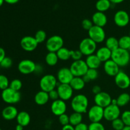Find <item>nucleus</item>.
I'll return each mask as SVG.
<instances>
[{"instance_id":"7","label":"nucleus","mask_w":130,"mask_h":130,"mask_svg":"<svg viewBox=\"0 0 130 130\" xmlns=\"http://www.w3.org/2000/svg\"><path fill=\"white\" fill-rule=\"evenodd\" d=\"M63 46V39L58 35H53L46 41V48L48 52L57 53Z\"/></svg>"},{"instance_id":"11","label":"nucleus","mask_w":130,"mask_h":130,"mask_svg":"<svg viewBox=\"0 0 130 130\" xmlns=\"http://www.w3.org/2000/svg\"><path fill=\"white\" fill-rule=\"evenodd\" d=\"M36 66L35 62L31 60L24 59L19 63L18 70L22 74H30L35 72Z\"/></svg>"},{"instance_id":"13","label":"nucleus","mask_w":130,"mask_h":130,"mask_svg":"<svg viewBox=\"0 0 130 130\" xmlns=\"http://www.w3.org/2000/svg\"><path fill=\"white\" fill-rule=\"evenodd\" d=\"M20 46L21 48L25 52H31L35 50L38 45L34 37L26 36L22 38L20 40Z\"/></svg>"},{"instance_id":"32","label":"nucleus","mask_w":130,"mask_h":130,"mask_svg":"<svg viewBox=\"0 0 130 130\" xmlns=\"http://www.w3.org/2000/svg\"><path fill=\"white\" fill-rule=\"evenodd\" d=\"M83 115L81 113L74 112L69 116V124L73 126H76L77 124L82 123Z\"/></svg>"},{"instance_id":"50","label":"nucleus","mask_w":130,"mask_h":130,"mask_svg":"<svg viewBox=\"0 0 130 130\" xmlns=\"http://www.w3.org/2000/svg\"><path fill=\"white\" fill-rule=\"evenodd\" d=\"M20 0H5V2L10 5H14V4L17 3Z\"/></svg>"},{"instance_id":"10","label":"nucleus","mask_w":130,"mask_h":130,"mask_svg":"<svg viewBox=\"0 0 130 130\" xmlns=\"http://www.w3.org/2000/svg\"><path fill=\"white\" fill-rule=\"evenodd\" d=\"M121 115L120 107L118 105L110 104L104 109V118L108 121H113L119 118Z\"/></svg>"},{"instance_id":"54","label":"nucleus","mask_w":130,"mask_h":130,"mask_svg":"<svg viewBox=\"0 0 130 130\" xmlns=\"http://www.w3.org/2000/svg\"><path fill=\"white\" fill-rule=\"evenodd\" d=\"M111 104H112V105H117V100H116V99H112V100Z\"/></svg>"},{"instance_id":"43","label":"nucleus","mask_w":130,"mask_h":130,"mask_svg":"<svg viewBox=\"0 0 130 130\" xmlns=\"http://www.w3.org/2000/svg\"><path fill=\"white\" fill-rule=\"evenodd\" d=\"M71 58L74 60V61L76 60H81L83 55L81 52H80L79 50H71Z\"/></svg>"},{"instance_id":"4","label":"nucleus","mask_w":130,"mask_h":130,"mask_svg":"<svg viewBox=\"0 0 130 130\" xmlns=\"http://www.w3.org/2000/svg\"><path fill=\"white\" fill-rule=\"evenodd\" d=\"M79 50L83 55L88 56L94 54L96 50V43L90 39L86 38L83 39L79 45Z\"/></svg>"},{"instance_id":"5","label":"nucleus","mask_w":130,"mask_h":130,"mask_svg":"<svg viewBox=\"0 0 130 130\" xmlns=\"http://www.w3.org/2000/svg\"><path fill=\"white\" fill-rule=\"evenodd\" d=\"M1 98L6 104H15L20 101L21 94L20 91H15L10 88H8L2 91Z\"/></svg>"},{"instance_id":"15","label":"nucleus","mask_w":130,"mask_h":130,"mask_svg":"<svg viewBox=\"0 0 130 130\" xmlns=\"http://www.w3.org/2000/svg\"><path fill=\"white\" fill-rule=\"evenodd\" d=\"M112 100V99L110 95L104 91H101L99 94H96L94 97V102L95 103V105L101 107L104 109L111 104Z\"/></svg>"},{"instance_id":"16","label":"nucleus","mask_w":130,"mask_h":130,"mask_svg":"<svg viewBox=\"0 0 130 130\" xmlns=\"http://www.w3.org/2000/svg\"><path fill=\"white\" fill-rule=\"evenodd\" d=\"M114 22L117 26L124 27L129 22V14L124 10H119L114 15Z\"/></svg>"},{"instance_id":"22","label":"nucleus","mask_w":130,"mask_h":130,"mask_svg":"<svg viewBox=\"0 0 130 130\" xmlns=\"http://www.w3.org/2000/svg\"><path fill=\"white\" fill-rule=\"evenodd\" d=\"M95 55L97 56L101 62H105L111 59L112 52L106 46H103L96 50Z\"/></svg>"},{"instance_id":"39","label":"nucleus","mask_w":130,"mask_h":130,"mask_svg":"<svg viewBox=\"0 0 130 130\" xmlns=\"http://www.w3.org/2000/svg\"><path fill=\"white\" fill-rule=\"evenodd\" d=\"M86 75L90 78V79L91 81H93V80H95L98 77V76H99V72H98L96 69H89L88 70L87 72H86Z\"/></svg>"},{"instance_id":"19","label":"nucleus","mask_w":130,"mask_h":130,"mask_svg":"<svg viewBox=\"0 0 130 130\" xmlns=\"http://www.w3.org/2000/svg\"><path fill=\"white\" fill-rule=\"evenodd\" d=\"M119 68L120 67H119V66L112 59L104 62V70L105 73L109 76L115 77L120 71Z\"/></svg>"},{"instance_id":"21","label":"nucleus","mask_w":130,"mask_h":130,"mask_svg":"<svg viewBox=\"0 0 130 130\" xmlns=\"http://www.w3.org/2000/svg\"><path fill=\"white\" fill-rule=\"evenodd\" d=\"M92 22L94 25L104 27L107 23V17L104 13L96 11L93 15Z\"/></svg>"},{"instance_id":"12","label":"nucleus","mask_w":130,"mask_h":130,"mask_svg":"<svg viewBox=\"0 0 130 130\" xmlns=\"http://www.w3.org/2000/svg\"><path fill=\"white\" fill-rule=\"evenodd\" d=\"M58 91L59 99L67 101L72 97L74 90L69 84H60L57 86V89Z\"/></svg>"},{"instance_id":"38","label":"nucleus","mask_w":130,"mask_h":130,"mask_svg":"<svg viewBox=\"0 0 130 130\" xmlns=\"http://www.w3.org/2000/svg\"><path fill=\"white\" fill-rule=\"evenodd\" d=\"M121 119L126 126H130V110H125L123 112Z\"/></svg>"},{"instance_id":"20","label":"nucleus","mask_w":130,"mask_h":130,"mask_svg":"<svg viewBox=\"0 0 130 130\" xmlns=\"http://www.w3.org/2000/svg\"><path fill=\"white\" fill-rule=\"evenodd\" d=\"M18 114H19V112H18L17 109L13 105H9V106L6 107L5 108H4L1 112L3 118L5 120L7 121L13 120V119L17 118Z\"/></svg>"},{"instance_id":"1","label":"nucleus","mask_w":130,"mask_h":130,"mask_svg":"<svg viewBox=\"0 0 130 130\" xmlns=\"http://www.w3.org/2000/svg\"><path fill=\"white\" fill-rule=\"evenodd\" d=\"M89 101L86 95L83 94H78L74 96L71 100V105L72 110L75 112L86 113L88 107Z\"/></svg>"},{"instance_id":"36","label":"nucleus","mask_w":130,"mask_h":130,"mask_svg":"<svg viewBox=\"0 0 130 130\" xmlns=\"http://www.w3.org/2000/svg\"><path fill=\"white\" fill-rule=\"evenodd\" d=\"M10 86V82L6 76L3 74H0V90H6Z\"/></svg>"},{"instance_id":"23","label":"nucleus","mask_w":130,"mask_h":130,"mask_svg":"<svg viewBox=\"0 0 130 130\" xmlns=\"http://www.w3.org/2000/svg\"><path fill=\"white\" fill-rule=\"evenodd\" d=\"M50 100L48 93L44 91H38L34 96V102L38 105H43L48 102Z\"/></svg>"},{"instance_id":"9","label":"nucleus","mask_w":130,"mask_h":130,"mask_svg":"<svg viewBox=\"0 0 130 130\" xmlns=\"http://www.w3.org/2000/svg\"><path fill=\"white\" fill-rule=\"evenodd\" d=\"M104 109L100 106L93 105L88 111V117L91 123H99L104 118Z\"/></svg>"},{"instance_id":"45","label":"nucleus","mask_w":130,"mask_h":130,"mask_svg":"<svg viewBox=\"0 0 130 130\" xmlns=\"http://www.w3.org/2000/svg\"><path fill=\"white\" fill-rule=\"evenodd\" d=\"M48 95H49L50 99L52 100L53 101H55L56 100H58L59 99V96H58V91L57 90H53L52 91L48 92Z\"/></svg>"},{"instance_id":"55","label":"nucleus","mask_w":130,"mask_h":130,"mask_svg":"<svg viewBox=\"0 0 130 130\" xmlns=\"http://www.w3.org/2000/svg\"><path fill=\"white\" fill-rule=\"evenodd\" d=\"M122 130H130V126H125Z\"/></svg>"},{"instance_id":"46","label":"nucleus","mask_w":130,"mask_h":130,"mask_svg":"<svg viewBox=\"0 0 130 130\" xmlns=\"http://www.w3.org/2000/svg\"><path fill=\"white\" fill-rule=\"evenodd\" d=\"M75 130H88V126L84 123H81L74 126Z\"/></svg>"},{"instance_id":"41","label":"nucleus","mask_w":130,"mask_h":130,"mask_svg":"<svg viewBox=\"0 0 130 130\" xmlns=\"http://www.w3.org/2000/svg\"><path fill=\"white\" fill-rule=\"evenodd\" d=\"M88 130H105V128L100 122L91 123L90 125H88Z\"/></svg>"},{"instance_id":"2","label":"nucleus","mask_w":130,"mask_h":130,"mask_svg":"<svg viewBox=\"0 0 130 130\" xmlns=\"http://www.w3.org/2000/svg\"><path fill=\"white\" fill-rule=\"evenodd\" d=\"M111 59L119 66V67H123L128 66L130 62L129 52L126 50L118 48L112 52Z\"/></svg>"},{"instance_id":"14","label":"nucleus","mask_w":130,"mask_h":130,"mask_svg":"<svg viewBox=\"0 0 130 130\" xmlns=\"http://www.w3.org/2000/svg\"><path fill=\"white\" fill-rule=\"evenodd\" d=\"M116 86L123 90L128 88L130 86V77L124 71H120L114 77Z\"/></svg>"},{"instance_id":"48","label":"nucleus","mask_w":130,"mask_h":130,"mask_svg":"<svg viewBox=\"0 0 130 130\" xmlns=\"http://www.w3.org/2000/svg\"><path fill=\"white\" fill-rule=\"evenodd\" d=\"M5 57H6V53H5V50L0 47V63L2 62V60Z\"/></svg>"},{"instance_id":"42","label":"nucleus","mask_w":130,"mask_h":130,"mask_svg":"<svg viewBox=\"0 0 130 130\" xmlns=\"http://www.w3.org/2000/svg\"><path fill=\"white\" fill-rule=\"evenodd\" d=\"M82 27L85 30H86L88 31L93 26V24L92 20H90L88 19H84L82 21Z\"/></svg>"},{"instance_id":"33","label":"nucleus","mask_w":130,"mask_h":130,"mask_svg":"<svg viewBox=\"0 0 130 130\" xmlns=\"http://www.w3.org/2000/svg\"><path fill=\"white\" fill-rule=\"evenodd\" d=\"M119 47L122 49L130 50V36H123L119 39Z\"/></svg>"},{"instance_id":"44","label":"nucleus","mask_w":130,"mask_h":130,"mask_svg":"<svg viewBox=\"0 0 130 130\" xmlns=\"http://www.w3.org/2000/svg\"><path fill=\"white\" fill-rule=\"evenodd\" d=\"M58 121L59 123L62 126H66L69 124V116L66 114H63L58 117Z\"/></svg>"},{"instance_id":"52","label":"nucleus","mask_w":130,"mask_h":130,"mask_svg":"<svg viewBox=\"0 0 130 130\" xmlns=\"http://www.w3.org/2000/svg\"><path fill=\"white\" fill-rule=\"evenodd\" d=\"M82 78H83V79L84 80V81H85V83H89L90 81H91V80L90 79V78H89V77H88V76H86V74H85L84 76H83Z\"/></svg>"},{"instance_id":"31","label":"nucleus","mask_w":130,"mask_h":130,"mask_svg":"<svg viewBox=\"0 0 130 130\" xmlns=\"http://www.w3.org/2000/svg\"><path fill=\"white\" fill-rule=\"evenodd\" d=\"M117 100V105L119 107H122L127 104L130 102V95L127 93H123L120 94L118 97Z\"/></svg>"},{"instance_id":"53","label":"nucleus","mask_w":130,"mask_h":130,"mask_svg":"<svg viewBox=\"0 0 130 130\" xmlns=\"http://www.w3.org/2000/svg\"><path fill=\"white\" fill-rule=\"evenodd\" d=\"M24 129V126L20 124H17L15 127V130H23Z\"/></svg>"},{"instance_id":"37","label":"nucleus","mask_w":130,"mask_h":130,"mask_svg":"<svg viewBox=\"0 0 130 130\" xmlns=\"http://www.w3.org/2000/svg\"><path fill=\"white\" fill-rule=\"evenodd\" d=\"M125 126L121 118H118L112 121V127L114 130H122Z\"/></svg>"},{"instance_id":"17","label":"nucleus","mask_w":130,"mask_h":130,"mask_svg":"<svg viewBox=\"0 0 130 130\" xmlns=\"http://www.w3.org/2000/svg\"><path fill=\"white\" fill-rule=\"evenodd\" d=\"M74 77L70 69L67 67L60 69L57 75V81L60 84H70Z\"/></svg>"},{"instance_id":"26","label":"nucleus","mask_w":130,"mask_h":130,"mask_svg":"<svg viewBox=\"0 0 130 130\" xmlns=\"http://www.w3.org/2000/svg\"><path fill=\"white\" fill-rule=\"evenodd\" d=\"M85 84L86 83L83 79L82 77H74L69 85L73 90L79 91L85 88Z\"/></svg>"},{"instance_id":"49","label":"nucleus","mask_w":130,"mask_h":130,"mask_svg":"<svg viewBox=\"0 0 130 130\" xmlns=\"http://www.w3.org/2000/svg\"><path fill=\"white\" fill-rule=\"evenodd\" d=\"M62 130H75V128L74 126H72L71 124H67V125L63 126L62 127Z\"/></svg>"},{"instance_id":"35","label":"nucleus","mask_w":130,"mask_h":130,"mask_svg":"<svg viewBox=\"0 0 130 130\" xmlns=\"http://www.w3.org/2000/svg\"><path fill=\"white\" fill-rule=\"evenodd\" d=\"M22 87V83L19 79H15L10 83L9 88L15 90V91H19L21 90Z\"/></svg>"},{"instance_id":"57","label":"nucleus","mask_w":130,"mask_h":130,"mask_svg":"<svg viewBox=\"0 0 130 130\" xmlns=\"http://www.w3.org/2000/svg\"><path fill=\"white\" fill-rule=\"evenodd\" d=\"M129 36H130V32H129Z\"/></svg>"},{"instance_id":"47","label":"nucleus","mask_w":130,"mask_h":130,"mask_svg":"<svg viewBox=\"0 0 130 130\" xmlns=\"http://www.w3.org/2000/svg\"><path fill=\"white\" fill-rule=\"evenodd\" d=\"M101 88L99 86V85H95L92 88V92L95 95H96V94H99V93L101 92Z\"/></svg>"},{"instance_id":"56","label":"nucleus","mask_w":130,"mask_h":130,"mask_svg":"<svg viewBox=\"0 0 130 130\" xmlns=\"http://www.w3.org/2000/svg\"><path fill=\"white\" fill-rule=\"evenodd\" d=\"M4 3H5V0H0V7L3 5Z\"/></svg>"},{"instance_id":"3","label":"nucleus","mask_w":130,"mask_h":130,"mask_svg":"<svg viewBox=\"0 0 130 130\" xmlns=\"http://www.w3.org/2000/svg\"><path fill=\"white\" fill-rule=\"evenodd\" d=\"M58 81L54 75L46 74L41 77L39 82V86L42 91L48 93L55 90L57 86Z\"/></svg>"},{"instance_id":"30","label":"nucleus","mask_w":130,"mask_h":130,"mask_svg":"<svg viewBox=\"0 0 130 130\" xmlns=\"http://www.w3.org/2000/svg\"><path fill=\"white\" fill-rule=\"evenodd\" d=\"M71 50H69L67 49V48L62 47V48H60V49L57 52L58 59L62 61L68 60L70 58H71Z\"/></svg>"},{"instance_id":"28","label":"nucleus","mask_w":130,"mask_h":130,"mask_svg":"<svg viewBox=\"0 0 130 130\" xmlns=\"http://www.w3.org/2000/svg\"><path fill=\"white\" fill-rule=\"evenodd\" d=\"M105 46L111 52L116 50L119 47V39L115 37H109L105 41Z\"/></svg>"},{"instance_id":"40","label":"nucleus","mask_w":130,"mask_h":130,"mask_svg":"<svg viewBox=\"0 0 130 130\" xmlns=\"http://www.w3.org/2000/svg\"><path fill=\"white\" fill-rule=\"evenodd\" d=\"M13 64V61L11 60V58L10 57H6L3 60H2V62L0 63V66L3 68L5 69H8L10 67H11Z\"/></svg>"},{"instance_id":"34","label":"nucleus","mask_w":130,"mask_h":130,"mask_svg":"<svg viewBox=\"0 0 130 130\" xmlns=\"http://www.w3.org/2000/svg\"><path fill=\"white\" fill-rule=\"evenodd\" d=\"M34 38L36 39L38 43H42L46 40V33L43 30H39L36 32L34 35Z\"/></svg>"},{"instance_id":"8","label":"nucleus","mask_w":130,"mask_h":130,"mask_svg":"<svg viewBox=\"0 0 130 130\" xmlns=\"http://www.w3.org/2000/svg\"><path fill=\"white\" fill-rule=\"evenodd\" d=\"M88 36L96 44L102 43L105 40V32L103 27L93 25L88 30Z\"/></svg>"},{"instance_id":"6","label":"nucleus","mask_w":130,"mask_h":130,"mask_svg":"<svg viewBox=\"0 0 130 130\" xmlns=\"http://www.w3.org/2000/svg\"><path fill=\"white\" fill-rule=\"evenodd\" d=\"M69 69L74 77H83L86 74L89 69L85 60L82 59L74 61Z\"/></svg>"},{"instance_id":"25","label":"nucleus","mask_w":130,"mask_h":130,"mask_svg":"<svg viewBox=\"0 0 130 130\" xmlns=\"http://www.w3.org/2000/svg\"><path fill=\"white\" fill-rule=\"evenodd\" d=\"M17 121L18 124L25 127L29 124L30 122V116L28 112L25 111H21L19 112L17 116Z\"/></svg>"},{"instance_id":"58","label":"nucleus","mask_w":130,"mask_h":130,"mask_svg":"<svg viewBox=\"0 0 130 130\" xmlns=\"http://www.w3.org/2000/svg\"><path fill=\"white\" fill-rule=\"evenodd\" d=\"M0 130H2V129H1V128H0Z\"/></svg>"},{"instance_id":"29","label":"nucleus","mask_w":130,"mask_h":130,"mask_svg":"<svg viewBox=\"0 0 130 130\" xmlns=\"http://www.w3.org/2000/svg\"><path fill=\"white\" fill-rule=\"evenodd\" d=\"M58 60V57L55 52H48L45 57L46 63L49 66H54L57 65Z\"/></svg>"},{"instance_id":"51","label":"nucleus","mask_w":130,"mask_h":130,"mask_svg":"<svg viewBox=\"0 0 130 130\" xmlns=\"http://www.w3.org/2000/svg\"><path fill=\"white\" fill-rule=\"evenodd\" d=\"M109 1L111 2L112 4H114V5H116V4H119L123 3L124 0H109Z\"/></svg>"},{"instance_id":"18","label":"nucleus","mask_w":130,"mask_h":130,"mask_svg":"<svg viewBox=\"0 0 130 130\" xmlns=\"http://www.w3.org/2000/svg\"><path fill=\"white\" fill-rule=\"evenodd\" d=\"M51 110L54 115L59 117L60 116L66 114L67 110V104L66 102L61 99L53 101L51 105Z\"/></svg>"},{"instance_id":"27","label":"nucleus","mask_w":130,"mask_h":130,"mask_svg":"<svg viewBox=\"0 0 130 130\" xmlns=\"http://www.w3.org/2000/svg\"><path fill=\"white\" fill-rule=\"evenodd\" d=\"M111 5V2L109 0H99L96 3L95 7L97 11L104 13L110 8Z\"/></svg>"},{"instance_id":"24","label":"nucleus","mask_w":130,"mask_h":130,"mask_svg":"<svg viewBox=\"0 0 130 130\" xmlns=\"http://www.w3.org/2000/svg\"><path fill=\"white\" fill-rule=\"evenodd\" d=\"M85 62L89 69H97L99 67H100L102 63L97 56L95 54L88 56Z\"/></svg>"}]
</instances>
